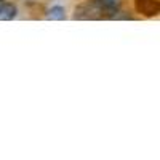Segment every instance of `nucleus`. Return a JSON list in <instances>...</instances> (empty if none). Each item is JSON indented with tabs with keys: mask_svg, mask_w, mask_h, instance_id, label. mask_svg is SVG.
Masks as SVG:
<instances>
[{
	"mask_svg": "<svg viewBox=\"0 0 160 160\" xmlns=\"http://www.w3.org/2000/svg\"><path fill=\"white\" fill-rule=\"evenodd\" d=\"M135 8L144 16H157L160 13V3L157 0H135Z\"/></svg>",
	"mask_w": 160,
	"mask_h": 160,
	"instance_id": "obj_1",
	"label": "nucleus"
},
{
	"mask_svg": "<svg viewBox=\"0 0 160 160\" xmlns=\"http://www.w3.org/2000/svg\"><path fill=\"white\" fill-rule=\"evenodd\" d=\"M0 2H3V0H0Z\"/></svg>",
	"mask_w": 160,
	"mask_h": 160,
	"instance_id": "obj_5",
	"label": "nucleus"
},
{
	"mask_svg": "<svg viewBox=\"0 0 160 160\" xmlns=\"http://www.w3.org/2000/svg\"><path fill=\"white\" fill-rule=\"evenodd\" d=\"M95 5L98 8V11L106 13V15H114L118 11L120 5H122V0H95Z\"/></svg>",
	"mask_w": 160,
	"mask_h": 160,
	"instance_id": "obj_2",
	"label": "nucleus"
},
{
	"mask_svg": "<svg viewBox=\"0 0 160 160\" xmlns=\"http://www.w3.org/2000/svg\"><path fill=\"white\" fill-rule=\"evenodd\" d=\"M16 16V7L8 2H0V21H10Z\"/></svg>",
	"mask_w": 160,
	"mask_h": 160,
	"instance_id": "obj_3",
	"label": "nucleus"
},
{
	"mask_svg": "<svg viewBox=\"0 0 160 160\" xmlns=\"http://www.w3.org/2000/svg\"><path fill=\"white\" fill-rule=\"evenodd\" d=\"M64 8L62 7H53L48 11V18L50 19H64Z\"/></svg>",
	"mask_w": 160,
	"mask_h": 160,
	"instance_id": "obj_4",
	"label": "nucleus"
}]
</instances>
